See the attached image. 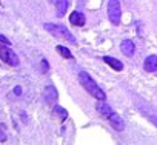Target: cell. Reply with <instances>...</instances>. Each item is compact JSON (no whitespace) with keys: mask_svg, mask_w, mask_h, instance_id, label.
Returning a JSON list of instances; mask_svg holds the SVG:
<instances>
[{"mask_svg":"<svg viewBox=\"0 0 157 145\" xmlns=\"http://www.w3.org/2000/svg\"><path fill=\"white\" fill-rule=\"evenodd\" d=\"M96 110H97V113L100 114V116H103L106 120H108V123L114 128V130H117V131H123V128H125V122H123V119L108 105V104H105V100H99L97 102V105H96Z\"/></svg>","mask_w":157,"mask_h":145,"instance_id":"cell-1","label":"cell"},{"mask_svg":"<svg viewBox=\"0 0 157 145\" xmlns=\"http://www.w3.org/2000/svg\"><path fill=\"white\" fill-rule=\"evenodd\" d=\"M78 84H80L86 90V93L90 96H93L94 99H97V100H105L106 99L105 91L96 84V80L88 74L86 71H80V72H78Z\"/></svg>","mask_w":157,"mask_h":145,"instance_id":"cell-2","label":"cell"},{"mask_svg":"<svg viewBox=\"0 0 157 145\" xmlns=\"http://www.w3.org/2000/svg\"><path fill=\"white\" fill-rule=\"evenodd\" d=\"M43 28L46 29V31H49L52 36H56V37H63V39H66L68 42H71V43H75L77 40H75V37L69 33V29L68 28H65L63 25H52V23H45L43 25Z\"/></svg>","mask_w":157,"mask_h":145,"instance_id":"cell-3","label":"cell"},{"mask_svg":"<svg viewBox=\"0 0 157 145\" xmlns=\"http://www.w3.org/2000/svg\"><path fill=\"white\" fill-rule=\"evenodd\" d=\"M108 19L109 22L117 26L122 19V6L119 0H108Z\"/></svg>","mask_w":157,"mask_h":145,"instance_id":"cell-4","label":"cell"},{"mask_svg":"<svg viewBox=\"0 0 157 145\" xmlns=\"http://www.w3.org/2000/svg\"><path fill=\"white\" fill-rule=\"evenodd\" d=\"M0 56H2V60L6 65H10V66H17L19 65L17 54L11 48H8V46H2V48H0Z\"/></svg>","mask_w":157,"mask_h":145,"instance_id":"cell-5","label":"cell"},{"mask_svg":"<svg viewBox=\"0 0 157 145\" xmlns=\"http://www.w3.org/2000/svg\"><path fill=\"white\" fill-rule=\"evenodd\" d=\"M43 99H45V102H46L48 105H54V104L57 102L59 93H57V90H56L54 85L45 87V90H43Z\"/></svg>","mask_w":157,"mask_h":145,"instance_id":"cell-6","label":"cell"},{"mask_svg":"<svg viewBox=\"0 0 157 145\" xmlns=\"http://www.w3.org/2000/svg\"><path fill=\"white\" fill-rule=\"evenodd\" d=\"M143 68H145V71H148V72H155V71H157V56H155V54L148 56V57L145 59V62H143Z\"/></svg>","mask_w":157,"mask_h":145,"instance_id":"cell-7","label":"cell"},{"mask_svg":"<svg viewBox=\"0 0 157 145\" xmlns=\"http://www.w3.org/2000/svg\"><path fill=\"white\" fill-rule=\"evenodd\" d=\"M120 49H122V53H123L125 56L131 57V56L134 54V51H136V45H134L132 40L126 39V40H123V42L120 43Z\"/></svg>","mask_w":157,"mask_h":145,"instance_id":"cell-8","label":"cell"},{"mask_svg":"<svg viewBox=\"0 0 157 145\" xmlns=\"http://www.w3.org/2000/svg\"><path fill=\"white\" fill-rule=\"evenodd\" d=\"M69 22H71L74 26H83V25H85V16H83V13L74 11V13L69 16Z\"/></svg>","mask_w":157,"mask_h":145,"instance_id":"cell-9","label":"cell"},{"mask_svg":"<svg viewBox=\"0 0 157 145\" xmlns=\"http://www.w3.org/2000/svg\"><path fill=\"white\" fill-rule=\"evenodd\" d=\"M103 62H105V63H108L114 71H122V69H123V63H122L119 59H116V57L105 56V57H103Z\"/></svg>","mask_w":157,"mask_h":145,"instance_id":"cell-10","label":"cell"},{"mask_svg":"<svg viewBox=\"0 0 157 145\" xmlns=\"http://www.w3.org/2000/svg\"><path fill=\"white\" fill-rule=\"evenodd\" d=\"M66 10H68V0H57V3H56V16L57 17H63Z\"/></svg>","mask_w":157,"mask_h":145,"instance_id":"cell-11","label":"cell"},{"mask_svg":"<svg viewBox=\"0 0 157 145\" xmlns=\"http://www.w3.org/2000/svg\"><path fill=\"white\" fill-rule=\"evenodd\" d=\"M52 113H54V116H57L60 120H66V117H68V111H66L63 107H59V105H56V107L52 108Z\"/></svg>","mask_w":157,"mask_h":145,"instance_id":"cell-12","label":"cell"},{"mask_svg":"<svg viewBox=\"0 0 157 145\" xmlns=\"http://www.w3.org/2000/svg\"><path fill=\"white\" fill-rule=\"evenodd\" d=\"M56 49H57V53L62 56V57H65V59H72V54H71V51L66 48V46H63V45H57L56 46Z\"/></svg>","mask_w":157,"mask_h":145,"instance_id":"cell-13","label":"cell"},{"mask_svg":"<svg viewBox=\"0 0 157 145\" xmlns=\"http://www.w3.org/2000/svg\"><path fill=\"white\" fill-rule=\"evenodd\" d=\"M42 66H43V72H46V71H48V62H46L45 59L42 60Z\"/></svg>","mask_w":157,"mask_h":145,"instance_id":"cell-14","label":"cell"},{"mask_svg":"<svg viewBox=\"0 0 157 145\" xmlns=\"http://www.w3.org/2000/svg\"><path fill=\"white\" fill-rule=\"evenodd\" d=\"M14 93H16L17 96H20V93H22V88H20V87H16V90H14Z\"/></svg>","mask_w":157,"mask_h":145,"instance_id":"cell-15","label":"cell"},{"mask_svg":"<svg viewBox=\"0 0 157 145\" xmlns=\"http://www.w3.org/2000/svg\"><path fill=\"white\" fill-rule=\"evenodd\" d=\"M0 39H2V42H3V43H6V45H10V42H8V39H6L5 36H2V37H0Z\"/></svg>","mask_w":157,"mask_h":145,"instance_id":"cell-16","label":"cell"}]
</instances>
